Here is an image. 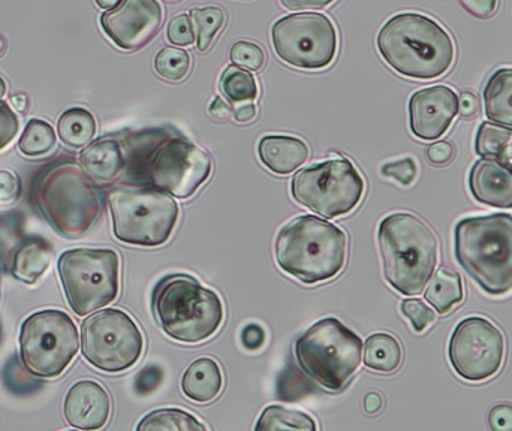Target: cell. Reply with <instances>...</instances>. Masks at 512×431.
<instances>
[{"mask_svg": "<svg viewBox=\"0 0 512 431\" xmlns=\"http://www.w3.org/2000/svg\"><path fill=\"white\" fill-rule=\"evenodd\" d=\"M378 50L394 71L415 80L441 77L456 59L450 33L438 21L418 12L390 18L379 32Z\"/></svg>", "mask_w": 512, "mask_h": 431, "instance_id": "cell-1", "label": "cell"}, {"mask_svg": "<svg viewBox=\"0 0 512 431\" xmlns=\"http://www.w3.org/2000/svg\"><path fill=\"white\" fill-rule=\"evenodd\" d=\"M274 253L286 274L306 285H315L333 279L345 268L348 237L327 220L301 216L280 229Z\"/></svg>", "mask_w": 512, "mask_h": 431, "instance_id": "cell-2", "label": "cell"}, {"mask_svg": "<svg viewBox=\"0 0 512 431\" xmlns=\"http://www.w3.org/2000/svg\"><path fill=\"white\" fill-rule=\"evenodd\" d=\"M460 267L489 295L512 291V216H471L454 229Z\"/></svg>", "mask_w": 512, "mask_h": 431, "instance_id": "cell-3", "label": "cell"}, {"mask_svg": "<svg viewBox=\"0 0 512 431\" xmlns=\"http://www.w3.org/2000/svg\"><path fill=\"white\" fill-rule=\"evenodd\" d=\"M378 241L385 280L400 294H421L438 264L435 232L418 216L394 213L379 225Z\"/></svg>", "mask_w": 512, "mask_h": 431, "instance_id": "cell-4", "label": "cell"}, {"mask_svg": "<svg viewBox=\"0 0 512 431\" xmlns=\"http://www.w3.org/2000/svg\"><path fill=\"white\" fill-rule=\"evenodd\" d=\"M153 310L164 333L182 343L215 336L225 315L221 297L189 274L165 277L153 295Z\"/></svg>", "mask_w": 512, "mask_h": 431, "instance_id": "cell-5", "label": "cell"}, {"mask_svg": "<svg viewBox=\"0 0 512 431\" xmlns=\"http://www.w3.org/2000/svg\"><path fill=\"white\" fill-rule=\"evenodd\" d=\"M363 340L336 318L313 324L295 343L300 369L330 391L348 384L363 363Z\"/></svg>", "mask_w": 512, "mask_h": 431, "instance_id": "cell-6", "label": "cell"}, {"mask_svg": "<svg viewBox=\"0 0 512 431\" xmlns=\"http://www.w3.org/2000/svg\"><path fill=\"white\" fill-rule=\"evenodd\" d=\"M113 232L132 246L158 247L167 243L179 222V206L158 188L122 186L108 195Z\"/></svg>", "mask_w": 512, "mask_h": 431, "instance_id": "cell-7", "label": "cell"}, {"mask_svg": "<svg viewBox=\"0 0 512 431\" xmlns=\"http://www.w3.org/2000/svg\"><path fill=\"white\" fill-rule=\"evenodd\" d=\"M36 204L63 237L86 234L101 213V203L83 168L74 162L50 168L36 186Z\"/></svg>", "mask_w": 512, "mask_h": 431, "instance_id": "cell-8", "label": "cell"}, {"mask_svg": "<svg viewBox=\"0 0 512 431\" xmlns=\"http://www.w3.org/2000/svg\"><path fill=\"white\" fill-rule=\"evenodd\" d=\"M57 270L75 315H90L113 303L119 295L120 259L114 250H66L60 255Z\"/></svg>", "mask_w": 512, "mask_h": 431, "instance_id": "cell-9", "label": "cell"}, {"mask_svg": "<svg viewBox=\"0 0 512 431\" xmlns=\"http://www.w3.org/2000/svg\"><path fill=\"white\" fill-rule=\"evenodd\" d=\"M20 355L30 375L57 378L80 349L77 327L62 310H41L21 325Z\"/></svg>", "mask_w": 512, "mask_h": 431, "instance_id": "cell-10", "label": "cell"}, {"mask_svg": "<svg viewBox=\"0 0 512 431\" xmlns=\"http://www.w3.org/2000/svg\"><path fill=\"white\" fill-rule=\"evenodd\" d=\"M294 200L325 219L351 213L364 195V180L348 159H331L304 168L291 183Z\"/></svg>", "mask_w": 512, "mask_h": 431, "instance_id": "cell-11", "label": "cell"}, {"mask_svg": "<svg viewBox=\"0 0 512 431\" xmlns=\"http://www.w3.org/2000/svg\"><path fill=\"white\" fill-rule=\"evenodd\" d=\"M143 349L140 328L123 310H102L81 325L83 357L101 372L120 373L131 369L140 360Z\"/></svg>", "mask_w": 512, "mask_h": 431, "instance_id": "cell-12", "label": "cell"}, {"mask_svg": "<svg viewBox=\"0 0 512 431\" xmlns=\"http://www.w3.org/2000/svg\"><path fill=\"white\" fill-rule=\"evenodd\" d=\"M271 41L280 60L298 69H324L337 53V32L327 15L298 12L273 24Z\"/></svg>", "mask_w": 512, "mask_h": 431, "instance_id": "cell-13", "label": "cell"}, {"mask_svg": "<svg viewBox=\"0 0 512 431\" xmlns=\"http://www.w3.org/2000/svg\"><path fill=\"white\" fill-rule=\"evenodd\" d=\"M454 372L469 382H483L501 370L505 339L492 322L478 316L459 322L448 346Z\"/></svg>", "mask_w": 512, "mask_h": 431, "instance_id": "cell-14", "label": "cell"}, {"mask_svg": "<svg viewBox=\"0 0 512 431\" xmlns=\"http://www.w3.org/2000/svg\"><path fill=\"white\" fill-rule=\"evenodd\" d=\"M149 179L171 197L191 198L212 174V158L182 138L165 141L149 161Z\"/></svg>", "mask_w": 512, "mask_h": 431, "instance_id": "cell-15", "label": "cell"}, {"mask_svg": "<svg viewBox=\"0 0 512 431\" xmlns=\"http://www.w3.org/2000/svg\"><path fill=\"white\" fill-rule=\"evenodd\" d=\"M164 12L158 0H120L101 17L105 35L122 50H140L161 30Z\"/></svg>", "mask_w": 512, "mask_h": 431, "instance_id": "cell-16", "label": "cell"}, {"mask_svg": "<svg viewBox=\"0 0 512 431\" xmlns=\"http://www.w3.org/2000/svg\"><path fill=\"white\" fill-rule=\"evenodd\" d=\"M459 113V96L447 86L418 90L409 101L412 134L424 141L441 138Z\"/></svg>", "mask_w": 512, "mask_h": 431, "instance_id": "cell-17", "label": "cell"}, {"mask_svg": "<svg viewBox=\"0 0 512 431\" xmlns=\"http://www.w3.org/2000/svg\"><path fill=\"white\" fill-rule=\"evenodd\" d=\"M63 415L74 429H102L110 420V396L98 382H75L63 402Z\"/></svg>", "mask_w": 512, "mask_h": 431, "instance_id": "cell-18", "label": "cell"}, {"mask_svg": "<svg viewBox=\"0 0 512 431\" xmlns=\"http://www.w3.org/2000/svg\"><path fill=\"white\" fill-rule=\"evenodd\" d=\"M469 189L484 206L512 209V168L498 159L481 158L469 173Z\"/></svg>", "mask_w": 512, "mask_h": 431, "instance_id": "cell-19", "label": "cell"}, {"mask_svg": "<svg viewBox=\"0 0 512 431\" xmlns=\"http://www.w3.org/2000/svg\"><path fill=\"white\" fill-rule=\"evenodd\" d=\"M258 155L271 173L286 176L303 167L309 158V149L300 138L268 135L259 141Z\"/></svg>", "mask_w": 512, "mask_h": 431, "instance_id": "cell-20", "label": "cell"}, {"mask_svg": "<svg viewBox=\"0 0 512 431\" xmlns=\"http://www.w3.org/2000/svg\"><path fill=\"white\" fill-rule=\"evenodd\" d=\"M80 164L92 182L108 185L119 179L126 162L122 146L117 141L99 140L80 153Z\"/></svg>", "mask_w": 512, "mask_h": 431, "instance_id": "cell-21", "label": "cell"}, {"mask_svg": "<svg viewBox=\"0 0 512 431\" xmlns=\"http://www.w3.org/2000/svg\"><path fill=\"white\" fill-rule=\"evenodd\" d=\"M224 376L221 367L212 358H198L182 378V390L195 403H209L221 394Z\"/></svg>", "mask_w": 512, "mask_h": 431, "instance_id": "cell-22", "label": "cell"}, {"mask_svg": "<svg viewBox=\"0 0 512 431\" xmlns=\"http://www.w3.org/2000/svg\"><path fill=\"white\" fill-rule=\"evenodd\" d=\"M53 261V250L41 238H29L12 253L11 273L27 285H35Z\"/></svg>", "mask_w": 512, "mask_h": 431, "instance_id": "cell-23", "label": "cell"}, {"mask_svg": "<svg viewBox=\"0 0 512 431\" xmlns=\"http://www.w3.org/2000/svg\"><path fill=\"white\" fill-rule=\"evenodd\" d=\"M484 108L490 122L512 128V68L493 72L484 89Z\"/></svg>", "mask_w": 512, "mask_h": 431, "instance_id": "cell-24", "label": "cell"}, {"mask_svg": "<svg viewBox=\"0 0 512 431\" xmlns=\"http://www.w3.org/2000/svg\"><path fill=\"white\" fill-rule=\"evenodd\" d=\"M463 297H465V291H463L462 277L448 268H439L435 274H432L424 292L427 303L435 307L436 312L441 315H445L457 304L462 303Z\"/></svg>", "mask_w": 512, "mask_h": 431, "instance_id": "cell-25", "label": "cell"}, {"mask_svg": "<svg viewBox=\"0 0 512 431\" xmlns=\"http://www.w3.org/2000/svg\"><path fill=\"white\" fill-rule=\"evenodd\" d=\"M363 352L364 364L375 372L393 373L402 364V346L391 334H372L364 343Z\"/></svg>", "mask_w": 512, "mask_h": 431, "instance_id": "cell-26", "label": "cell"}, {"mask_svg": "<svg viewBox=\"0 0 512 431\" xmlns=\"http://www.w3.org/2000/svg\"><path fill=\"white\" fill-rule=\"evenodd\" d=\"M57 134L65 146L83 149L95 138V117L90 111L80 107L66 110L57 122Z\"/></svg>", "mask_w": 512, "mask_h": 431, "instance_id": "cell-27", "label": "cell"}, {"mask_svg": "<svg viewBox=\"0 0 512 431\" xmlns=\"http://www.w3.org/2000/svg\"><path fill=\"white\" fill-rule=\"evenodd\" d=\"M315 421L312 417L304 414V412L297 411V409H286L283 406H268L261 414L258 423H256V430H300V431H315Z\"/></svg>", "mask_w": 512, "mask_h": 431, "instance_id": "cell-28", "label": "cell"}, {"mask_svg": "<svg viewBox=\"0 0 512 431\" xmlns=\"http://www.w3.org/2000/svg\"><path fill=\"white\" fill-rule=\"evenodd\" d=\"M137 430L206 431L207 427L189 412L180 409H159L146 415L138 424Z\"/></svg>", "mask_w": 512, "mask_h": 431, "instance_id": "cell-29", "label": "cell"}, {"mask_svg": "<svg viewBox=\"0 0 512 431\" xmlns=\"http://www.w3.org/2000/svg\"><path fill=\"white\" fill-rule=\"evenodd\" d=\"M56 132L50 123L41 119H32L24 128L18 141V150L29 158L48 155L56 146Z\"/></svg>", "mask_w": 512, "mask_h": 431, "instance_id": "cell-30", "label": "cell"}, {"mask_svg": "<svg viewBox=\"0 0 512 431\" xmlns=\"http://www.w3.org/2000/svg\"><path fill=\"white\" fill-rule=\"evenodd\" d=\"M189 18L194 27L198 50H209L216 33L224 27L225 12L218 6H206V8L192 9L189 12Z\"/></svg>", "mask_w": 512, "mask_h": 431, "instance_id": "cell-31", "label": "cell"}, {"mask_svg": "<svg viewBox=\"0 0 512 431\" xmlns=\"http://www.w3.org/2000/svg\"><path fill=\"white\" fill-rule=\"evenodd\" d=\"M511 140V128L498 123L484 122L478 129L475 150L483 158L501 159Z\"/></svg>", "mask_w": 512, "mask_h": 431, "instance_id": "cell-32", "label": "cell"}, {"mask_svg": "<svg viewBox=\"0 0 512 431\" xmlns=\"http://www.w3.org/2000/svg\"><path fill=\"white\" fill-rule=\"evenodd\" d=\"M221 89L228 101L234 102V104L254 101L258 96V86H256L254 75L245 69L237 68V66L225 69L221 78Z\"/></svg>", "mask_w": 512, "mask_h": 431, "instance_id": "cell-33", "label": "cell"}, {"mask_svg": "<svg viewBox=\"0 0 512 431\" xmlns=\"http://www.w3.org/2000/svg\"><path fill=\"white\" fill-rule=\"evenodd\" d=\"M191 65V56L182 48L165 47L156 54V72L165 80H183L191 71Z\"/></svg>", "mask_w": 512, "mask_h": 431, "instance_id": "cell-34", "label": "cell"}, {"mask_svg": "<svg viewBox=\"0 0 512 431\" xmlns=\"http://www.w3.org/2000/svg\"><path fill=\"white\" fill-rule=\"evenodd\" d=\"M230 59L237 66L258 72L264 68L265 53L261 45L249 41H237L230 50Z\"/></svg>", "mask_w": 512, "mask_h": 431, "instance_id": "cell-35", "label": "cell"}, {"mask_svg": "<svg viewBox=\"0 0 512 431\" xmlns=\"http://www.w3.org/2000/svg\"><path fill=\"white\" fill-rule=\"evenodd\" d=\"M402 313L411 321L412 328L417 333H423L435 321V312L418 298H409L402 301Z\"/></svg>", "mask_w": 512, "mask_h": 431, "instance_id": "cell-36", "label": "cell"}, {"mask_svg": "<svg viewBox=\"0 0 512 431\" xmlns=\"http://www.w3.org/2000/svg\"><path fill=\"white\" fill-rule=\"evenodd\" d=\"M167 35L168 41L171 44L179 45V47H188V45L194 44V27H192L189 15L180 14L174 17L168 24Z\"/></svg>", "mask_w": 512, "mask_h": 431, "instance_id": "cell-37", "label": "cell"}, {"mask_svg": "<svg viewBox=\"0 0 512 431\" xmlns=\"http://www.w3.org/2000/svg\"><path fill=\"white\" fill-rule=\"evenodd\" d=\"M418 168L414 159L405 158L402 161L390 162L382 167V174L385 177L397 180L402 185L409 186L417 177Z\"/></svg>", "mask_w": 512, "mask_h": 431, "instance_id": "cell-38", "label": "cell"}, {"mask_svg": "<svg viewBox=\"0 0 512 431\" xmlns=\"http://www.w3.org/2000/svg\"><path fill=\"white\" fill-rule=\"evenodd\" d=\"M20 122L17 114L6 102L0 101V150L5 149L8 144L17 137Z\"/></svg>", "mask_w": 512, "mask_h": 431, "instance_id": "cell-39", "label": "cell"}, {"mask_svg": "<svg viewBox=\"0 0 512 431\" xmlns=\"http://www.w3.org/2000/svg\"><path fill=\"white\" fill-rule=\"evenodd\" d=\"M20 192V179L11 171L0 170V204L14 203Z\"/></svg>", "mask_w": 512, "mask_h": 431, "instance_id": "cell-40", "label": "cell"}, {"mask_svg": "<svg viewBox=\"0 0 512 431\" xmlns=\"http://www.w3.org/2000/svg\"><path fill=\"white\" fill-rule=\"evenodd\" d=\"M489 426L495 431H512V405L502 403L489 412Z\"/></svg>", "mask_w": 512, "mask_h": 431, "instance_id": "cell-41", "label": "cell"}, {"mask_svg": "<svg viewBox=\"0 0 512 431\" xmlns=\"http://www.w3.org/2000/svg\"><path fill=\"white\" fill-rule=\"evenodd\" d=\"M499 0H460V5L477 18H489L495 14Z\"/></svg>", "mask_w": 512, "mask_h": 431, "instance_id": "cell-42", "label": "cell"}, {"mask_svg": "<svg viewBox=\"0 0 512 431\" xmlns=\"http://www.w3.org/2000/svg\"><path fill=\"white\" fill-rule=\"evenodd\" d=\"M427 158L432 164L445 165L454 158L453 144L448 141H439V143L432 144L427 150Z\"/></svg>", "mask_w": 512, "mask_h": 431, "instance_id": "cell-43", "label": "cell"}, {"mask_svg": "<svg viewBox=\"0 0 512 431\" xmlns=\"http://www.w3.org/2000/svg\"><path fill=\"white\" fill-rule=\"evenodd\" d=\"M242 342L246 348L255 351V349L261 348L265 342V333L259 325L251 324L243 330Z\"/></svg>", "mask_w": 512, "mask_h": 431, "instance_id": "cell-44", "label": "cell"}, {"mask_svg": "<svg viewBox=\"0 0 512 431\" xmlns=\"http://www.w3.org/2000/svg\"><path fill=\"white\" fill-rule=\"evenodd\" d=\"M480 102L472 92H463L459 99V113L462 117H472L478 113Z\"/></svg>", "mask_w": 512, "mask_h": 431, "instance_id": "cell-45", "label": "cell"}, {"mask_svg": "<svg viewBox=\"0 0 512 431\" xmlns=\"http://www.w3.org/2000/svg\"><path fill=\"white\" fill-rule=\"evenodd\" d=\"M282 5L288 9H294V11H298V9H319L325 8V6L333 3L334 0H280Z\"/></svg>", "mask_w": 512, "mask_h": 431, "instance_id": "cell-46", "label": "cell"}, {"mask_svg": "<svg viewBox=\"0 0 512 431\" xmlns=\"http://www.w3.org/2000/svg\"><path fill=\"white\" fill-rule=\"evenodd\" d=\"M210 114H212L215 119L225 120L231 116V110L227 102H225L221 96H218V98L213 99L212 105H210Z\"/></svg>", "mask_w": 512, "mask_h": 431, "instance_id": "cell-47", "label": "cell"}, {"mask_svg": "<svg viewBox=\"0 0 512 431\" xmlns=\"http://www.w3.org/2000/svg\"><path fill=\"white\" fill-rule=\"evenodd\" d=\"M256 117V107L254 104L240 105L234 110V119L240 123H248Z\"/></svg>", "mask_w": 512, "mask_h": 431, "instance_id": "cell-48", "label": "cell"}, {"mask_svg": "<svg viewBox=\"0 0 512 431\" xmlns=\"http://www.w3.org/2000/svg\"><path fill=\"white\" fill-rule=\"evenodd\" d=\"M381 408L382 397L378 393L367 394L366 399H364V409H366L367 414H376V412L381 411Z\"/></svg>", "mask_w": 512, "mask_h": 431, "instance_id": "cell-49", "label": "cell"}, {"mask_svg": "<svg viewBox=\"0 0 512 431\" xmlns=\"http://www.w3.org/2000/svg\"><path fill=\"white\" fill-rule=\"evenodd\" d=\"M11 105L15 110L20 111V113H26L29 101H27L26 95H14L11 96Z\"/></svg>", "mask_w": 512, "mask_h": 431, "instance_id": "cell-50", "label": "cell"}, {"mask_svg": "<svg viewBox=\"0 0 512 431\" xmlns=\"http://www.w3.org/2000/svg\"><path fill=\"white\" fill-rule=\"evenodd\" d=\"M498 161L504 162V164H507L508 167L512 168V140L511 143L508 144L507 150H505L504 156H502L501 159H498Z\"/></svg>", "mask_w": 512, "mask_h": 431, "instance_id": "cell-51", "label": "cell"}, {"mask_svg": "<svg viewBox=\"0 0 512 431\" xmlns=\"http://www.w3.org/2000/svg\"><path fill=\"white\" fill-rule=\"evenodd\" d=\"M98 3L99 8L102 9H111L120 2V0H95Z\"/></svg>", "mask_w": 512, "mask_h": 431, "instance_id": "cell-52", "label": "cell"}, {"mask_svg": "<svg viewBox=\"0 0 512 431\" xmlns=\"http://www.w3.org/2000/svg\"><path fill=\"white\" fill-rule=\"evenodd\" d=\"M5 93H6V83H5V80H3L2 77H0V99H2L3 96H5Z\"/></svg>", "mask_w": 512, "mask_h": 431, "instance_id": "cell-53", "label": "cell"}, {"mask_svg": "<svg viewBox=\"0 0 512 431\" xmlns=\"http://www.w3.org/2000/svg\"><path fill=\"white\" fill-rule=\"evenodd\" d=\"M6 50V41L5 38H3L2 35H0V56H2L3 53H5Z\"/></svg>", "mask_w": 512, "mask_h": 431, "instance_id": "cell-54", "label": "cell"}, {"mask_svg": "<svg viewBox=\"0 0 512 431\" xmlns=\"http://www.w3.org/2000/svg\"><path fill=\"white\" fill-rule=\"evenodd\" d=\"M170 2H179V0H170Z\"/></svg>", "mask_w": 512, "mask_h": 431, "instance_id": "cell-55", "label": "cell"}]
</instances>
